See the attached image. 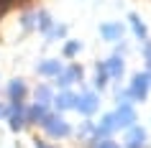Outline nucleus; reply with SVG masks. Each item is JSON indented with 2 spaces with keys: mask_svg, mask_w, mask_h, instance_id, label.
Instances as JSON below:
<instances>
[{
  "mask_svg": "<svg viewBox=\"0 0 151 148\" xmlns=\"http://www.w3.org/2000/svg\"><path fill=\"white\" fill-rule=\"evenodd\" d=\"M41 125L46 128V133L51 135V138H64V135L69 133V125L64 123L59 115H54V112H49V115L44 117V123H41Z\"/></svg>",
  "mask_w": 151,
  "mask_h": 148,
  "instance_id": "1",
  "label": "nucleus"
},
{
  "mask_svg": "<svg viewBox=\"0 0 151 148\" xmlns=\"http://www.w3.org/2000/svg\"><path fill=\"white\" fill-rule=\"evenodd\" d=\"M0 117H5V105H0Z\"/></svg>",
  "mask_w": 151,
  "mask_h": 148,
  "instance_id": "22",
  "label": "nucleus"
},
{
  "mask_svg": "<svg viewBox=\"0 0 151 148\" xmlns=\"http://www.w3.org/2000/svg\"><path fill=\"white\" fill-rule=\"evenodd\" d=\"M59 71H62V64L56 61V59H46V61L39 64V74L41 77H59Z\"/></svg>",
  "mask_w": 151,
  "mask_h": 148,
  "instance_id": "13",
  "label": "nucleus"
},
{
  "mask_svg": "<svg viewBox=\"0 0 151 148\" xmlns=\"http://www.w3.org/2000/svg\"><path fill=\"white\" fill-rule=\"evenodd\" d=\"M97 107H100V97H97L95 92L80 94V100H77V110H80L82 115H92V112H97Z\"/></svg>",
  "mask_w": 151,
  "mask_h": 148,
  "instance_id": "5",
  "label": "nucleus"
},
{
  "mask_svg": "<svg viewBox=\"0 0 151 148\" xmlns=\"http://www.w3.org/2000/svg\"><path fill=\"white\" fill-rule=\"evenodd\" d=\"M46 115H49V107H44V105H31V107H26V123H44Z\"/></svg>",
  "mask_w": 151,
  "mask_h": 148,
  "instance_id": "12",
  "label": "nucleus"
},
{
  "mask_svg": "<svg viewBox=\"0 0 151 148\" xmlns=\"http://www.w3.org/2000/svg\"><path fill=\"white\" fill-rule=\"evenodd\" d=\"M149 87H151V82H149V74H136L133 79H131V87H128L126 92L133 97V100H143L146 94H149Z\"/></svg>",
  "mask_w": 151,
  "mask_h": 148,
  "instance_id": "3",
  "label": "nucleus"
},
{
  "mask_svg": "<svg viewBox=\"0 0 151 148\" xmlns=\"http://www.w3.org/2000/svg\"><path fill=\"white\" fill-rule=\"evenodd\" d=\"M54 102V92L49 89V87H39L36 89V105H44V107H49Z\"/></svg>",
  "mask_w": 151,
  "mask_h": 148,
  "instance_id": "14",
  "label": "nucleus"
},
{
  "mask_svg": "<svg viewBox=\"0 0 151 148\" xmlns=\"http://www.w3.org/2000/svg\"><path fill=\"white\" fill-rule=\"evenodd\" d=\"M126 143L128 148H143V143H146V133H143V128H128V135H126Z\"/></svg>",
  "mask_w": 151,
  "mask_h": 148,
  "instance_id": "9",
  "label": "nucleus"
},
{
  "mask_svg": "<svg viewBox=\"0 0 151 148\" xmlns=\"http://www.w3.org/2000/svg\"><path fill=\"white\" fill-rule=\"evenodd\" d=\"M5 117H8V123L13 130H21L26 123V107L23 102H10L8 107H5Z\"/></svg>",
  "mask_w": 151,
  "mask_h": 148,
  "instance_id": "2",
  "label": "nucleus"
},
{
  "mask_svg": "<svg viewBox=\"0 0 151 148\" xmlns=\"http://www.w3.org/2000/svg\"><path fill=\"white\" fill-rule=\"evenodd\" d=\"M77 100H80V94L77 92H72V89H64L62 94H56L54 97V102H56V107L59 110H77Z\"/></svg>",
  "mask_w": 151,
  "mask_h": 148,
  "instance_id": "6",
  "label": "nucleus"
},
{
  "mask_svg": "<svg viewBox=\"0 0 151 148\" xmlns=\"http://www.w3.org/2000/svg\"><path fill=\"white\" fill-rule=\"evenodd\" d=\"M82 79V66H77V64H72L69 69H62L59 71V77H56V82H59V87H64V89H69L74 82H80Z\"/></svg>",
  "mask_w": 151,
  "mask_h": 148,
  "instance_id": "4",
  "label": "nucleus"
},
{
  "mask_svg": "<svg viewBox=\"0 0 151 148\" xmlns=\"http://www.w3.org/2000/svg\"><path fill=\"white\" fill-rule=\"evenodd\" d=\"M26 94L28 92H26V84L21 82V79H13V82L8 84V100L10 102H23Z\"/></svg>",
  "mask_w": 151,
  "mask_h": 148,
  "instance_id": "10",
  "label": "nucleus"
},
{
  "mask_svg": "<svg viewBox=\"0 0 151 148\" xmlns=\"http://www.w3.org/2000/svg\"><path fill=\"white\" fill-rule=\"evenodd\" d=\"M36 23H39V13H23V16H21V26L28 28V31L36 28Z\"/></svg>",
  "mask_w": 151,
  "mask_h": 148,
  "instance_id": "17",
  "label": "nucleus"
},
{
  "mask_svg": "<svg viewBox=\"0 0 151 148\" xmlns=\"http://www.w3.org/2000/svg\"><path fill=\"white\" fill-rule=\"evenodd\" d=\"M131 26H133V33H136V36L146 41V26H143V21L138 16H133V13H131Z\"/></svg>",
  "mask_w": 151,
  "mask_h": 148,
  "instance_id": "16",
  "label": "nucleus"
},
{
  "mask_svg": "<svg viewBox=\"0 0 151 148\" xmlns=\"http://www.w3.org/2000/svg\"><path fill=\"white\" fill-rule=\"evenodd\" d=\"M115 120H118V128H131V125L136 123V112H133V107L123 102V105L118 107V112H115Z\"/></svg>",
  "mask_w": 151,
  "mask_h": 148,
  "instance_id": "7",
  "label": "nucleus"
},
{
  "mask_svg": "<svg viewBox=\"0 0 151 148\" xmlns=\"http://www.w3.org/2000/svg\"><path fill=\"white\" fill-rule=\"evenodd\" d=\"M36 28H39L41 33H51V28H54L51 16H49V13H39V23H36Z\"/></svg>",
  "mask_w": 151,
  "mask_h": 148,
  "instance_id": "15",
  "label": "nucleus"
},
{
  "mask_svg": "<svg viewBox=\"0 0 151 148\" xmlns=\"http://www.w3.org/2000/svg\"><path fill=\"white\" fill-rule=\"evenodd\" d=\"M97 148H118V146H115L113 140H100V143H97Z\"/></svg>",
  "mask_w": 151,
  "mask_h": 148,
  "instance_id": "20",
  "label": "nucleus"
},
{
  "mask_svg": "<svg viewBox=\"0 0 151 148\" xmlns=\"http://www.w3.org/2000/svg\"><path fill=\"white\" fill-rule=\"evenodd\" d=\"M100 36H103L105 41H120V36H123V26H120V23H103V26H100Z\"/></svg>",
  "mask_w": 151,
  "mask_h": 148,
  "instance_id": "11",
  "label": "nucleus"
},
{
  "mask_svg": "<svg viewBox=\"0 0 151 148\" xmlns=\"http://www.w3.org/2000/svg\"><path fill=\"white\" fill-rule=\"evenodd\" d=\"M108 77H110V74H108V69H105V61H103V64H97V77H95V84L100 87V89H103V87L108 84Z\"/></svg>",
  "mask_w": 151,
  "mask_h": 148,
  "instance_id": "18",
  "label": "nucleus"
},
{
  "mask_svg": "<svg viewBox=\"0 0 151 148\" xmlns=\"http://www.w3.org/2000/svg\"><path fill=\"white\" fill-rule=\"evenodd\" d=\"M80 49H82L80 41H67V44H64V54H67V56H74Z\"/></svg>",
  "mask_w": 151,
  "mask_h": 148,
  "instance_id": "19",
  "label": "nucleus"
},
{
  "mask_svg": "<svg viewBox=\"0 0 151 148\" xmlns=\"http://www.w3.org/2000/svg\"><path fill=\"white\" fill-rule=\"evenodd\" d=\"M105 69H108V74H110L113 79H120V77H123V69H126L123 56H120V54H113L110 59L105 61Z\"/></svg>",
  "mask_w": 151,
  "mask_h": 148,
  "instance_id": "8",
  "label": "nucleus"
},
{
  "mask_svg": "<svg viewBox=\"0 0 151 148\" xmlns=\"http://www.w3.org/2000/svg\"><path fill=\"white\" fill-rule=\"evenodd\" d=\"M36 148H49V146L44 143V140H36Z\"/></svg>",
  "mask_w": 151,
  "mask_h": 148,
  "instance_id": "21",
  "label": "nucleus"
}]
</instances>
